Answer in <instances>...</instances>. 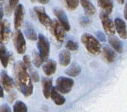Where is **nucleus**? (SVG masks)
Instances as JSON below:
<instances>
[{
    "label": "nucleus",
    "instance_id": "1",
    "mask_svg": "<svg viewBox=\"0 0 127 112\" xmlns=\"http://www.w3.org/2000/svg\"><path fill=\"white\" fill-rule=\"evenodd\" d=\"M15 83L19 91L25 96H29L33 93V84L27 67L23 62L18 61L14 65Z\"/></svg>",
    "mask_w": 127,
    "mask_h": 112
},
{
    "label": "nucleus",
    "instance_id": "2",
    "mask_svg": "<svg viewBox=\"0 0 127 112\" xmlns=\"http://www.w3.org/2000/svg\"><path fill=\"white\" fill-rule=\"evenodd\" d=\"M81 41L86 49L92 55H97L101 51L100 43L92 35L85 33L81 37Z\"/></svg>",
    "mask_w": 127,
    "mask_h": 112
},
{
    "label": "nucleus",
    "instance_id": "3",
    "mask_svg": "<svg viewBox=\"0 0 127 112\" xmlns=\"http://www.w3.org/2000/svg\"><path fill=\"white\" fill-rule=\"evenodd\" d=\"M37 47L39 51V55L43 62L47 60L49 55L50 45L48 38L44 35L40 34L38 36Z\"/></svg>",
    "mask_w": 127,
    "mask_h": 112
},
{
    "label": "nucleus",
    "instance_id": "4",
    "mask_svg": "<svg viewBox=\"0 0 127 112\" xmlns=\"http://www.w3.org/2000/svg\"><path fill=\"white\" fill-rule=\"evenodd\" d=\"M74 85V81L66 77H59L56 81L55 89L59 93L67 94L71 91Z\"/></svg>",
    "mask_w": 127,
    "mask_h": 112
},
{
    "label": "nucleus",
    "instance_id": "5",
    "mask_svg": "<svg viewBox=\"0 0 127 112\" xmlns=\"http://www.w3.org/2000/svg\"><path fill=\"white\" fill-rule=\"evenodd\" d=\"M99 18L105 33L109 36H113L115 33V29L113 22L109 18V15L101 11L99 13Z\"/></svg>",
    "mask_w": 127,
    "mask_h": 112
},
{
    "label": "nucleus",
    "instance_id": "6",
    "mask_svg": "<svg viewBox=\"0 0 127 112\" xmlns=\"http://www.w3.org/2000/svg\"><path fill=\"white\" fill-rule=\"evenodd\" d=\"M13 42L17 53L21 55L25 53L27 50V43L24 36L19 30H17L14 34Z\"/></svg>",
    "mask_w": 127,
    "mask_h": 112
},
{
    "label": "nucleus",
    "instance_id": "7",
    "mask_svg": "<svg viewBox=\"0 0 127 112\" xmlns=\"http://www.w3.org/2000/svg\"><path fill=\"white\" fill-rule=\"evenodd\" d=\"M34 11L35 13L36 14L40 22L42 25H44V26L46 27V28L51 27L53 21L51 20V19L49 18V16L46 14V12L44 7H36L34 8Z\"/></svg>",
    "mask_w": 127,
    "mask_h": 112
},
{
    "label": "nucleus",
    "instance_id": "8",
    "mask_svg": "<svg viewBox=\"0 0 127 112\" xmlns=\"http://www.w3.org/2000/svg\"><path fill=\"white\" fill-rule=\"evenodd\" d=\"M51 29L53 33V36L56 38V39L59 42H63L65 37V32L63 27L61 24L58 22L57 20H54L52 22L51 26Z\"/></svg>",
    "mask_w": 127,
    "mask_h": 112
},
{
    "label": "nucleus",
    "instance_id": "9",
    "mask_svg": "<svg viewBox=\"0 0 127 112\" xmlns=\"http://www.w3.org/2000/svg\"><path fill=\"white\" fill-rule=\"evenodd\" d=\"M11 35L9 23L7 20L2 21L0 24V43L3 44L9 39Z\"/></svg>",
    "mask_w": 127,
    "mask_h": 112
},
{
    "label": "nucleus",
    "instance_id": "10",
    "mask_svg": "<svg viewBox=\"0 0 127 112\" xmlns=\"http://www.w3.org/2000/svg\"><path fill=\"white\" fill-rule=\"evenodd\" d=\"M53 13L55 14V15L57 17V19L59 20V23L63 27L64 30L66 32L70 30V26L68 17L63 10L61 9L60 8H55L53 9Z\"/></svg>",
    "mask_w": 127,
    "mask_h": 112
},
{
    "label": "nucleus",
    "instance_id": "11",
    "mask_svg": "<svg viewBox=\"0 0 127 112\" xmlns=\"http://www.w3.org/2000/svg\"><path fill=\"white\" fill-rule=\"evenodd\" d=\"M25 16V9L23 5L19 4L15 9V18H14V26L16 30H19L23 24Z\"/></svg>",
    "mask_w": 127,
    "mask_h": 112
},
{
    "label": "nucleus",
    "instance_id": "12",
    "mask_svg": "<svg viewBox=\"0 0 127 112\" xmlns=\"http://www.w3.org/2000/svg\"><path fill=\"white\" fill-rule=\"evenodd\" d=\"M115 29L123 39H127V27L125 22L120 18H116L114 22Z\"/></svg>",
    "mask_w": 127,
    "mask_h": 112
},
{
    "label": "nucleus",
    "instance_id": "13",
    "mask_svg": "<svg viewBox=\"0 0 127 112\" xmlns=\"http://www.w3.org/2000/svg\"><path fill=\"white\" fill-rule=\"evenodd\" d=\"M57 64L53 60H47L42 66V70L47 76H51L56 72Z\"/></svg>",
    "mask_w": 127,
    "mask_h": 112
},
{
    "label": "nucleus",
    "instance_id": "14",
    "mask_svg": "<svg viewBox=\"0 0 127 112\" xmlns=\"http://www.w3.org/2000/svg\"><path fill=\"white\" fill-rule=\"evenodd\" d=\"M0 76H1V81L4 89L7 91H9L12 89V88L13 87L14 83H15L13 79L5 71H2L0 74Z\"/></svg>",
    "mask_w": 127,
    "mask_h": 112
},
{
    "label": "nucleus",
    "instance_id": "15",
    "mask_svg": "<svg viewBox=\"0 0 127 112\" xmlns=\"http://www.w3.org/2000/svg\"><path fill=\"white\" fill-rule=\"evenodd\" d=\"M24 32H25V36L27 37L28 39L31 40V41H36L38 39L37 34H36L34 27L29 22H27L25 23Z\"/></svg>",
    "mask_w": 127,
    "mask_h": 112
},
{
    "label": "nucleus",
    "instance_id": "16",
    "mask_svg": "<svg viewBox=\"0 0 127 112\" xmlns=\"http://www.w3.org/2000/svg\"><path fill=\"white\" fill-rule=\"evenodd\" d=\"M10 60V54L3 44L0 43V61L3 68H7Z\"/></svg>",
    "mask_w": 127,
    "mask_h": 112
},
{
    "label": "nucleus",
    "instance_id": "17",
    "mask_svg": "<svg viewBox=\"0 0 127 112\" xmlns=\"http://www.w3.org/2000/svg\"><path fill=\"white\" fill-rule=\"evenodd\" d=\"M98 6L101 9L102 11L110 15L113 9V0H97Z\"/></svg>",
    "mask_w": 127,
    "mask_h": 112
},
{
    "label": "nucleus",
    "instance_id": "18",
    "mask_svg": "<svg viewBox=\"0 0 127 112\" xmlns=\"http://www.w3.org/2000/svg\"><path fill=\"white\" fill-rule=\"evenodd\" d=\"M42 87H43V94L46 98H49L51 94L52 89V80L48 77L42 78Z\"/></svg>",
    "mask_w": 127,
    "mask_h": 112
},
{
    "label": "nucleus",
    "instance_id": "19",
    "mask_svg": "<svg viewBox=\"0 0 127 112\" xmlns=\"http://www.w3.org/2000/svg\"><path fill=\"white\" fill-rule=\"evenodd\" d=\"M81 5L86 15L92 16L95 13V8L89 0H80Z\"/></svg>",
    "mask_w": 127,
    "mask_h": 112
},
{
    "label": "nucleus",
    "instance_id": "20",
    "mask_svg": "<svg viewBox=\"0 0 127 112\" xmlns=\"http://www.w3.org/2000/svg\"><path fill=\"white\" fill-rule=\"evenodd\" d=\"M71 60L70 52L68 50H63L59 55V64L63 66H67L70 64Z\"/></svg>",
    "mask_w": 127,
    "mask_h": 112
},
{
    "label": "nucleus",
    "instance_id": "21",
    "mask_svg": "<svg viewBox=\"0 0 127 112\" xmlns=\"http://www.w3.org/2000/svg\"><path fill=\"white\" fill-rule=\"evenodd\" d=\"M50 96H51L52 100L55 102V104L58 105V106L64 104L65 102V98L55 89V87L52 88Z\"/></svg>",
    "mask_w": 127,
    "mask_h": 112
},
{
    "label": "nucleus",
    "instance_id": "22",
    "mask_svg": "<svg viewBox=\"0 0 127 112\" xmlns=\"http://www.w3.org/2000/svg\"><path fill=\"white\" fill-rule=\"evenodd\" d=\"M103 56L105 60L109 63L113 62L117 56L115 52L108 47H105L103 49Z\"/></svg>",
    "mask_w": 127,
    "mask_h": 112
},
{
    "label": "nucleus",
    "instance_id": "23",
    "mask_svg": "<svg viewBox=\"0 0 127 112\" xmlns=\"http://www.w3.org/2000/svg\"><path fill=\"white\" fill-rule=\"evenodd\" d=\"M109 42L111 45L112 46V47L113 48L117 53H123V43L117 37H115L113 36H109Z\"/></svg>",
    "mask_w": 127,
    "mask_h": 112
},
{
    "label": "nucleus",
    "instance_id": "24",
    "mask_svg": "<svg viewBox=\"0 0 127 112\" xmlns=\"http://www.w3.org/2000/svg\"><path fill=\"white\" fill-rule=\"evenodd\" d=\"M81 70V66L76 63H74L65 71V74L70 77H76L80 74Z\"/></svg>",
    "mask_w": 127,
    "mask_h": 112
},
{
    "label": "nucleus",
    "instance_id": "25",
    "mask_svg": "<svg viewBox=\"0 0 127 112\" xmlns=\"http://www.w3.org/2000/svg\"><path fill=\"white\" fill-rule=\"evenodd\" d=\"M14 112H27L28 108L25 104L21 101H17L13 106Z\"/></svg>",
    "mask_w": 127,
    "mask_h": 112
},
{
    "label": "nucleus",
    "instance_id": "26",
    "mask_svg": "<svg viewBox=\"0 0 127 112\" xmlns=\"http://www.w3.org/2000/svg\"><path fill=\"white\" fill-rule=\"evenodd\" d=\"M66 7L70 10H75L78 7L79 0H64Z\"/></svg>",
    "mask_w": 127,
    "mask_h": 112
},
{
    "label": "nucleus",
    "instance_id": "27",
    "mask_svg": "<svg viewBox=\"0 0 127 112\" xmlns=\"http://www.w3.org/2000/svg\"><path fill=\"white\" fill-rule=\"evenodd\" d=\"M42 62H43V61L40 58L39 53L34 51L33 53V63H34V66L37 68H39L42 64Z\"/></svg>",
    "mask_w": 127,
    "mask_h": 112
},
{
    "label": "nucleus",
    "instance_id": "28",
    "mask_svg": "<svg viewBox=\"0 0 127 112\" xmlns=\"http://www.w3.org/2000/svg\"><path fill=\"white\" fill-rule=\"evenodd\" d=\"M66 48L69 51H75L78 49V45L77 43L73 41L72 40H69L67 41L66 45Z\"/></svg>",
    "mask_w": 127,
    "mask_h": 112
},
{
    "label": "nucleus",
    "instance_id": "29",
    "mask_svg": "<svg viewBox=\"0 0 127 112\" xmlns=\"http://www.w3.org/2000/svg\"><path fill=\"white\" fill-rule=\"evenodd\" d=\"M30 71V75H31V79H32L34 82H38L40 81V76L38 75V74L36 72V71L33 70L32 68L29 69Z\"/></svg>",
    "mask_w": 127,
    "mask_h": 112
},
{
    "label": "nucleus",
    "instance_id": "30",
    "mask_svg": "<svg viewBox=\"0 0 127 112\" xmlns=\"http://www.w3.org/2000/svg\"><path fill=\"white\" fill-rule=\"evenodd\" d=\"M19 0H9V11L10 13L13 9H15L17 6L18 5V3H19Z\"/></svg>",
    "mask_w": 127,
    "mask_h": 112
},
{
    "label": "nucleus",
    "instance_id": "31",
    "mask_svg": "<svg viewBox=\"0 0 127 112\" xmlns=\"http://www.w3.org/2000/svg\"><path fill=\"white\" fill-rule=\"evenodd\" d=\"M23 64L25 65V66L27 67V69H30L32 68L31 66V60L30 57L28 55H25L23 57Z\"/></svg>",
    "mask_w": 127,
    "mask_h": 112
},
{
    "label": "nucleus",
    "instance_id": "32",
    "mask_svg": "<svg viewBox=\"0 0 127 112\" xmlns=\"http://www.w3.org/2000/svg\"><path fill=\"white\" fill-rule=\"evenodd\" d=\"M80 23L82 26H87L90 24V20L86 17H83L80 19Z\"/></svg>",
    "mask_w": 127,
    "mask_h": 112
},
{
    "label": "nucleus",
    "instance_id": "33",
    "mask_svg": "<svg viewBox=\"0 0 127 112\" xmlns=\"http://www.w3.org/2000/svg\"><path fill=\"white\" fill-rule=\"evenodd\" d=\"M0 112H11V110L8 105L3 104L0 106Z\"/></svg>",
    "mask_w": 127,
    "mask_h": 112
},
{
    "label": "nucleus",
    "instance_id": "34",
    "mask_svg": "<svg viewBox=\"0 0 127 112\" xmlns=\"http://www.w3.org/2000/svg\"><path fill=\"white\" fill-rule=\"evenodd\" d=\"M96 36L98 39V41L99 40L100 41H105V36L103 33H102L101 32H97L96 33Z\"/></svg>",
    "mask_w": 127,
    "mask_h": 112
},
{
    "label": "nucleus",
    "instance_id": "35",
    "mask_svg": "<svg viewBox=\"0 0 127 112\" xmlns=\"http://www.w3.org/2000/svg\"><path fill=\"white\" fill-rule=\"evenodd\" d=\"M31 1H38V3H40L41 4H46L48 3V2L49 1V0H31Z\"/></svg>",
    "mask_w": 127,
    "mask_h": 112
},
{
    "label": "nucleus",
    "instance_id": "36",
    "mask_svg": "<svg viewBox=\"0 0 127 112\" xmlns=\"http://www.w3.org/2000/svg\"><path fill=\"white\" fill-rule=\"evenodd\" d=\"M3 17V7H2L1 4L0 3V24L2 22Z\"/></svg>",
    "mask_w": 127,
    "mask_h": 112
},
{
    "label": "nucleus",
    "instance_id": "37",
    "mask_svg": "<svg viewBox=\"0 0 127 112\" xmlns=\"http://www.w3.org/2000/svg\"><path fill=\"white\" fill-rule=\"evenodd\" d=\"M124 16H125V18L127 20V3H126L125 7V9H124Z\"/></svg>",
    "mask_w": 127,
    "mask_h": 112
},
{
    "label": "nucleus",
    "instance_id": "38",
    "mask_svg": "<svg viewBox=\"0 0 127 112\" xmlns=\"http://www.w3.org/2000/svg\"><path fill=\"white\" fill-rule=\"evenodd\" d=\"M4 96V92H3V88L0 85V98H3Z\"/></svg>",
    "mask_w": 127,
    "mask_h": 112
},
{
    "label": "nucleus",
    "instance_id": "39",
    "mask_svg": "<svg viewBox=\"0 0 127 112\" xmlns=\"http://www.w3.org/2000/svg\"><path fill=\"white\" fill-rule=\"evenodd\" d=\"M117 1L118 3L119 4H121V5L123 4L124 3H125V0H117Z\"/></svg>",
    "mask_w": 127,
    "mask_h": 112
},
{
    "label": "nucleus",
    "instance_id": "40",
    "mask_svg": "<svg viewBox=\"0 0 127 112\" xmlns=\"http://www.w3.org/2000/svg\"><path fill=\"white\" fill-rule=\"evenodd\" d=\"M2 1V0H0V1Z\"/></svg>",
    "mask_w": 127,
    "mask_h": 112
}]
</instances>
